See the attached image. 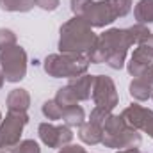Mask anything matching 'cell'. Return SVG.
Returning a JSON list of instances; mask_svg holds the SVG:
<instances>
[{"instance_id":"obj_1","label":"cell","mask_w":153,"mask_h":153,"mask_svg":"<svg viewBox=\"0 0 153 153\" xmlns=\"http://www.w3.org/2000/svg\"><path fill=\"white\" fill-rule=\"evenodd\" d=\"M132 46L126 29H111L96 38L93 48L85 53L91 64L105 62L112 70H121L125 66L126 52Z\"/></svg>"},{"instance_id":"obj_2","label":"cell","mask_w":153,"mask_h":153,"mask_svg":"<svg viewBox=\"0 0 153 153\" xmlns=\"http://www.w3.org/2000/svg\"><path fill=\"white\" fill-rule=\"evenodd\" d=\"M96 34L84 16H73L61 27V53H87L96 43Z\"/></svg>"},{"instance_id":"obj_3","label":"cell","mask_w":153,"mask_h":153,"mask_svg":"<svg viewBox=\"0 0 153 153\" xmlns=\"http://www.w3.org/2000/svg\"><path fill=\"white\" fill-rule=\"evenodd\" d=\"M141 143V134L134 126H130L123 116H111L103 125L102 144L112 150H126L135 148Z\"/></svg>"},{"instance_id":"obj_4","label":"cell","mask_w":153,"mask_h":153,"mask_svg":"<svg viewBox=\"0 0 153 153\" xmlns=\"http://www.w3.org/2000/svg\"><path fill=\"white\" fill-rule=\"evenodd\" d=\"M85 53H52L45 59V71L53 78H75L89 68Z\"/></svg>"},{"instance_id":"obj_5","label":"cell","mask_w":153,"mask_h":153,"mask_svg":"<svg viewBox=\"0 0 153 153\" xmlns=\"http://www.w3.org/2000/svg\"><path fill=\"white\" fill-rule=\"evenodd\" d=\"M0 66L7 82H20L27 75V52L20 45H13L0 52Z\"/></svg>"},{"instance_id":"obj_6","label":"cell","mask_w":153,"mask_h":153,"mask_svg":"<svg viewBox=\"0 0 153 153\" xmlns=\"http://www.w3.org/2000/svg\"><path fill=\"white\" fill-rule=\"evenodd\" d=\"M27 123H29L27 112L9 111L5 119H2V123H0V150L14 148L20 143L22 132H23Z\"/></svg>"},{"instance_id":"obj_7","label":"cell","mask_w":153,"mask_h":153,"mask_svg":"<svg viewBox=\"0 0 153 153\" xmlns=\"http://www.w3.org/2000/svg\"><path fill=\"white\" fill-rule=\"evenodd\" d=\"M93 102L96 107H103L112 111L119 98L116 91V84L111 76L107 75H94V84H93Z\"/></svg>"},{"instance_id":"obj_8","label":"cell","mask_w":153,"mask_h":153,"mask_svg":"<svg viewBox=\"0 0 153 153\" xmlns=\"http://www.w3.org/2000/svg\"><path fill=\"white\" fill-rule=\"evenodd\" d=\"M84 18H85V22L91 27L102 29V27L111 25L112 22H116L117 20V14H116L112 0H98V2H93L87 7Z\"/></svg>"},{"instance_id":"obj_9","label":"cell","mask_w":153,"mask_h":153,"mask_svg":"<svg viewBox=\"0 0 153 153\" xmlns=\"http://www.w3.org/2000/svg\"><path fill=\"white\" fill-rule=\"evenodd\" d=\"M38 132H39V139L48 148H59L61 150V148L68 146L71 143V139H73V132L66 125L55 126L52 123H41Z\"/></svg>"},{"instance_id":"obj_10","label":"cell","mask_w":153,"mask_h":153,"mask_svg":"<svg viewBox=\"0 0 153 153\" xmlns=\"http://www.w3.org/2000/svg\"><path fill=\"white\" fill-rule=\"evenodd\" d=\"M123 117L125 121L134 126L135 130H141L144 134H148L150 137H153V111L144 109L137 103H132L130 107H126L123 111Z\"/></svg>"},{"instance_id":"obj_11","label":"cell","mask_w":153,"mask_h":153,"mask_svg":"<svg viewBox=\"0 0 153 153\" xmlns=\"http://www.w3.org/2000/svg\"><path fill=\"white\" fill-rule=\"evenodd\" d=\"M93 84H94V75H80L70 80V89L73 91L78 102L89 100L93 94Z\"/></svg>"},{"instance_id":"obj_12","label":"cell","mask_w":153,"mask_h":153,"mask_svg":"<svg viewBox=\"0 0 153 153\" xmlns=\"http://www.w3.org/2000/svg\"><path fill=\"white\" fill-rule=\"evenodd\" d=\"M153 64V57H150L143 48H135L132 57H130V62H128V73L134 76H141L150 66Z\"/></svg>"},{"instance_id":"obj_13","label":"cell","mask_w":153,"mask_h":153,"mask_svg":"<svg viewBox=\"0 0 153 153\" xmlns=\"http://www.w3.org/2000/svg\"><path fill=\"white\" fill-rule=\"evenodd\" d=\"M30 105V94L27 89H13L7 94V111L14 112H27Z\"/></svg>"},{"instance_id":"obj_14","label":"cell","mask_w":153,"mask_h":153,"mask_svg":"<svg viewBox=\"0 0 153 153\" xmlns=\"http://www.w3.org/2000/svg\"><path fill=\"white\" fill-rule=\"evenodd\" d=\"M78 128H80V130H78V137H80L82 143L91 144V146L102 143V135H103V128H102V126H98V125L87 121V123L80 125Z\"/></svg>"},{"instance_id":"obj_15","label":"cell","mask_w":153,"mask_h":153,"mask_svg":"<svg viewBox=\"0 0 153 153\" xmlns=\"http://www.w3.org/2000/svg\"><path fill=\"white\" fill-rule=\"evenodd\" d=\"M128 91H130V96L134 100H137V102H146L148 98H152V94H153V87L146 80H143L141 76H135L130 82Z\"/></svg>"},{"instance_id":"obj_16","label":"cell","mask_w":153,"mask_h":153,"mask_svg":"<svg viewBox=\"0 0 153 153\" xmlns=\"http://www.w3.org/2000/svg\"><path fill=\"white\" fill-rule=\"evenodd\" d=\"M134 16L137 23H153V0H139L134 7Z\"/></svg>"},{"instance_id":"obj_17","label":"cell","mask_w":153,"mask_h":153,"mask_svg":"<svg viewBox=\"0 0 153 153\" xmlns=\"http://www.w3.org/2000/svg\"><path fill=\"white\" fill-rule=\"evenodd\" d=\"M62 121H64V125L66 126H80V125H84V119H85V112H84V109L80 107V105H73V107H68V109H64L62 111V117H61Z\"/></svg>"},{"instance_id":"obj_18","label":"cell","mask_w":153,"mask_h":153,"mask_svg":"<svg viewBox=\"0 0 153 153\" xmlns=\"http://www.w3.org/2000/svg\"><path fill=\"white\" fill-rule=\"evenodd\" d=\"M34 7V0H0V9L9 13H27Z\"/></svg>"},{"instance_id":"obj_19","label":"cell","mask_w":153,"mask_h":153,"mask_svg":"<svg viewBox=\"0 0 153 153\" xmlns=\"http://www.w3.org/2000/svg\"><path fill=\"white\" fill-rule=\"evenodd\" d=\"M62 109H68V107H73L76 105V96L73 94V91L70 89V85H64V87H61L59 91H57V94H55V98H53Z\"/></svg>"},{"instance_id":"obj_20","label":"cell","mask_w":153,"mask_h":153,"mask_svg":"<svg viewBox=\"0 0 153 153\" xmlns=\"http://www.w3.org/2000/svg\"><path fill=\"white\" fill-rule=\"evenodd\" d=\"M43 116L46 117V119H50V121H57V119H61L62 117V107L55 102V100H48V102H45L43 103Z\"/></svg>"},{"instance_id":"obj_21","label":"cell","mask_w":153,"mask_h":153,"mask_svg":"<svg viewBox=\"0 0 153 153\" xmlns=\"http://www.w3.org/2000/svg\"><path fill=\"white\" fill-rule=\"evenodd\" d=\"M111 116H112V111H109V109H103V107H94V109L91 111L89 121L103 128V125L107 123V119H109Z\"/></svg>"},{"instance_id":"obj_22","label":"cell","mask_w":153,"mask_h":153,"mask_svg":"<svg viewBox=\"0 0 153 153\" xmlns=\"http://www.w3.org/2000/svg\"><path fill=\"white\" fill-rule=\"evenodd\" d=\"M9 153H41V148L36 141L32 139H25L22 143H18L14 148H11Z\"/></svg>"},{"instance_id":"obj_23","label":"cell","mask_w":153,"mask_h":153,"mask_svg":"<svg viewBox=\"0 0 153 153\" xmlns=\"http://www.w3.org/2000/svg\"><path fill=\"white\" fill-rule=\"evenodd\" d=\"M16 45V34L9 29H0V52Z\"/></svg>"},{"instance_id":"obj_24","label":"cell","mask_w":153,"mask_h":153,"mask_svg":"<svg viewBox=\"0 0 153 153\" xmlns=\"http://www.w3.org/2000/svg\"><path fill=\"white\" fill-rule=\"evenodd\" d=\"M112 4H114L117 18H123L132 11V0H112Z\"/></svg>"},{"instance_id":"obj_25","label":"cell","mask_w":153,"mask_h":153,"mask_svg":"<svg viewBox=\"0 0 153 153\" xmlns=\"http://www.w3.org/2000/svg\"><path fill=\"white\" fill-rule=\"evenodd\" d=\"M94 0H71V11L75 16H84L87 7L93 4Z\"/></svg>"},{"instance_id":"obj_26","label":"cell","mask_w":153,"mask_h":153,"mask_svg":"<svg viewBox=\"0 0 153 153\" xmlns=\"http://www.w3.org/2000/svg\"><path fill=\"white\" fill-rule=\"evenodd\" d=\"M61 0H34V5H38L43 11H55L59 7Z\"/></svg>"},{"instance_id":"obj_27","label":"cell","mask_w":153,"mask_h":153,"mask_svg":"<svg viewBox=\"0 0 153 153\" xmlns=\"http://www.w3.org/2000/svg\"><path fill=\"white\" fill-rule=\"evenodd\" d=\"M137 46H139V48H143V50H144L150 57H153V34H150L148 38L144 39L141 45H137Z\"/></svg>"},{"instance_id":"obj_28","label":"cell","mask_w":153,"mask_h":153,"mask_svg":"<svg viewBox=\"0 0 153 153\" xmlns=\"http://www.w3.org/2000/svg\"><path fill=\"white\" fill-rule=\"evenodd\" d=\"M59 153H87L82 146H75V144H68V146H64V148H61V152Z\"/></svg>"},{"instance_id":"obj_29","label":"cell","mask_w":153,"mask_h":153,"mask_svg":"<svg viewBox=\"0 0 153 153\" xmlns=\"http://www.w3.org/2000/svg\"><path fill=\"white\" fill-rule=\"evenodd\" d=\"M141 78H143V80H146V82L153 87V64L146 70V71H144V73H143V75H141Z\"/></svg>"},{"instance_id":"obj_30","label":"cell","mask_w":153,"mask_h":153,"mask_svg":"<svg viewBox=\"0 0 153 153\" xmlns=\"http://www.w3.org/2000/svg\"><path fill=\"white\" fill-rule=\"evenodd\" d=\"M117 153H143V152H139L137 148H126V150H119Z\"/></svg>"},{"instance_id":"obj_31","label":"cell","mask_w":153,"mask_h":153,"mask_svg":"<svg viewBox=\"0 0 153 153\" xmlns=\"http://www.w3.org/2000/svg\"><path fill=\"white\" fill-rule=\"evenodd\" d=\"M4 82H5V76H4L2 71H0V89H2V85H4Z\"/></svg>"},{"instance_id":"obj_32","label":"cell","mask_w":153,"mask_h":153,"mask_svg":"<svg viewBox=\"0 0 153 153\" xmlns=\"http://www.w3.org/2000/svg\"><path fill=\"white\" fill-rule=\"evenodd\" d=\"M0 123H2V112H0Z\"/></svg>"},{"instance_id":"obj_33","label":"cell","mask_w":153,"mask_h":153,"mask_svg":"<svg viewBox=\"0 0 153 153\" xmlns=\"http://www.w3.org/2000/svg\"><path fill=\"white\" fill-rule=\"evenodd\" d=\"M152 98H153V94H152Z\"/></svg>"}]
</instances>
